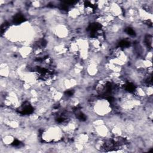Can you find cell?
<instances>
[{
	"label": "cell",
	"mask_w": 153,
	"mask_h": 153,
	"mask_svg": "<svg viewBox=\"0 0 153 153\" xmlns=\"http://www.w3.org/2000/svg\"><path fill=\"white\" fill-rule=\"evenodd\" d=\"M15 136L12 134H7L1 137V142L5 146L12 145L15 141Z\"/></svg>",
	"instance_id": "6da1fadb"
}]
</instances>
